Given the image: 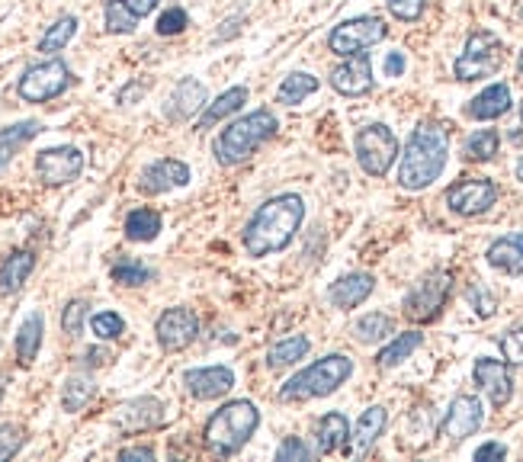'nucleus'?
I'll list each match as a JSON object with an SVG mask.
<instances>
[{
  "instance_id": "obj_1",
  "label": "nucleus",
  "mask_w": 523,
  "mask_h": 462,
  "mask_svg": "<svg viewBox=\"0 0 523 462\" xmlns=\"http://www.w3.org/2000/svg\"><path fill=\"white\" fill-rule=\"evenodd\" d=\"M302 222H305V199L299 193H280L257 206V212L241 231V244L254 260L280 254L296 241Z\"/></svg>"
},
{
  "instance_id": "obj_2",
  "label": "nucleus",
  "mask_w": 523,
  "mask_h": 462,
  "mask_svg": "<svg viewBox=\"0 0 523 462\" xmlns=\"http://www.w3.org/2000/svg\"><path fill=\"white\" fill-rule=\"evenodd\" d=\"M446 158H450V126L440 119H424L411 129L408 142L402 148V161H398V187L402 190H427L434 183Z\"/></svg>"
},
{
  "instance_id": "obj_3",
  "label": "nucleus",
  "mask_w": 523,
  "mask_h": 462,
  "mask_svg": "<svg viewBox=\"0 0 523 462\" xmlns=\"http://www.w3.org/2000/svg\"><path fill=\"white\" fill-rule=\"evenodd\" d=\"M280 129V119L273 116V110L260 106V110H251L248 116H241L235 122L215 135L212 142V154L222 167H238L251 158L257 148H264L270 138Z\"/></svg>"
},
{
  "instance_id": "obj_4",
  "label": "nucleus",
  "mask_w": 523,
  "mask_h": 462,
  "mask_svg": "<svg viewBox=\"0 0 523 462\" xmlns=\"http://www.w3.org/2000/svg\"><path fill=\"white\" fill-rule=\"evenodd\" d=\"M260 427V411L248 398L228 402L212 414L203 427V440L215 456H235L244 446L251 443V437Z\"/></svg>"
},
{
  "instance_id": "obj_5",
  "label": "nucleus",
  "mask_w": 523,
  "mask_h": 462,
  "mask_svg": "<svg viewBox=\"0 0 523 462\" xmlns=\"http://www.w3.org/2000/svg\"><path fill=\"white\" fill-rule=\"evenodd\" d=\"M350 376H353V360L347 353H328V357L315 360L312 366L299 369V373L283 385L280 402H312V398L334 395Z\"/></svg>"
},
{
  "instance_id": "obj_6",
  "label": "nucleus",
  "mask_w": 523,
  "mask_h": 462,
  "mask_svg": "<svg viewBox=\"0 0 523 462\" xmlns=\"http://www.w3.org/2000/svg\"><path fill=\"white\" fill-rule=\"evenodd\" d=\"M353 154L357 164L363 167V174L369 177H386L392 171V164L398 161V138L386 126V122H369L357 135H353Z\"/></svg>"
},
{
  "instance_id": "obj_7",
  "label": "nucleus",
  "mask_w": 523,
  "mask_h": 462,
  "mask_svg": "<svg viewBox=\"0 0 523 462\" xmlns=\"http://www.w3.org/2000/svg\"><path fill=\"white\" fill-rule=\"evenodd\" d=\"M501 65H504V42L495 33H488V29H475L466 39L463 55L456 58L453 74L456 81L469 84V81H482V77L498 74Z\"/></svg>"
},
{
  "instance_id": "obj_8",
  "label": "nucleus",
  "mask_w": 523,
  "mask_h": 462,
  "mask_svg": "<svg viewBox=\"0 0 523 462\" xmlns=\"http://www.w3.org/2000/svg\"><path fill=\"white\" fill-rule=\"evenodd\" d=\"M71 84H74V71L61 58H49V61H39V65H29L23 71L17 94L26 103H49L65 94Z\"/></svg>"
},
{
  "instance_id": "obj_9",
  "label": "nucleus",
  "mask_w": 523,
  "mask_h": 462,
  "mask_svg": "<svg viewBox=\"0 0 523 462\" xmlns=\"http://www.w3.org/2000/svg\"><path fill=\"white\" fill-rule=\"evenodd\" d=\"M450 289H453V273H446V270L424 273L421 280L408 289L405 305H402L405 315L411 321H418V325H424V321H434L443 312L446 299H450Z\"/></svg>"
},
{
  "instance_id": "obj_10",
  "label": "nucleus",
  "mask_w": 523,
  "mask_h": 462,
  "mask_svg": "<svg viewBox=\"0 0 523 462\" xmlns=\"http://www.w3.org/2000/svg\"><path fill=\"white\" fill-rule=\"evenodd\" d=\"M386 36H389L386 20H379V17H353V20H344V23H337L331 29L328 49L337 58H350V55L369 52L376 42H382Z\"/></svg>"
},
{
  "instance_id": "obj_11",
  "label": "nucleus",
  "mask_w": 523,
  "mask_h": 462,
  "mask_svg": "<svg viewBox=\"0 0 523 462\" xmlns=\"http://www.w3.org/2000/svg\"><path fill=\"white\" fill-rule=\"evenodd\" d=\"M84 151L74 145H61V148H45L36 158V177L45 187H68L81 174H84Z\"/></svg>"
},
{
  "instance_id": "obj_12",
  "label": "nucleus",
  "mask_w": 523,
  "mask_h": 462,
  "mask_svg": "<svg viewBox=\"0 0 523 462\" xmlns=\"http://www.w3.org/2000/svg\"><path fill=\"white\" fill-rule=\"evenodd\" d=\"M495 203H498V187L488 177H463L446 190V206H450V212L463 215V219L485 215Z\"/></svg>"
},
{
  "instance_id": "obj_13",
  "label": "nucleus",
  "mask_w": 523,
  "mask_h": 462,
  "mask_svg": "<svg viewBox=\"0 0 523 462\" xmlns=\"http://www.w3.org/2000/svg\"><path fill=\"white\" fill-rule=\"evenodd\" d=\"M155 334H158V344H161L164 353H180L199 337V318H196L193 308L174 305V308H167V312L158 315Z\"/></svg>"
},
{
  "instance_id": "obj_14",
  "label": "nucleus",
  "mask_w": 523,
  "mask_h": 462,
  "mask_svg": "<svg viewBox=\"0 0 523 462\" xmlns=\"http://www.w3.org/2000/svg\"><path fill=\"white\" fill-rule=\"evenodd\" d=\"M183 389H187L196 402H215L235 389L232 366H193L183 373Z\"/></svg>"
},
{
  "instance_id": "obj_15",
  "label": "nucleus",
  "mask_w": 523,
  "mask_h": 462,
  "mask_svg": "<svg viewBox=\"0 0 523 462\" xmlns=\"http://www.w3.org/2000/svg\"><path fill=\"white\" fill-rule=\"evenodd\" d=\"M328 84L337 90L341 97H366L369 90H373V61H369V55H350L344 58L341 65L331 68V77Z\"/></svg>"
},
{
  "instance_id": "obj_16",
  "label": "nucleus",
  "mask_w": 523,
  "mask_h": 462,
  "mask_svg": "<svg viewBox=\"0 0 523 462\" xmlns=\"http://www.w3.org/2000/svg\"><path fill=\"white\" fill-rule=\"evenodd\" d=\"M485 421V405L475 395H456L450 411L443 418V437L450 443H463L466 437H472L475 430Z\"/></svg>"
},
{
  "instance_id": "obj_17",
  "label": "nucleus",
  "mask_w": 523,
  "mask_h": 462,
  "mask_svg": "<svg viewBox=\"0 0 523 462\" xmlns=\"http://www.w3.org/2000/svg\"><path fill=\"white\" fill-rule=\"evenodd\" d=\"M190 183V167L177 161V158H158L151 161L142 177H138V190L145 196H161V193H171V190H180Z\"/></svg>"
},
{
  "instance_id": "obj_18",
  "label": "nucleus",
  "mask_w": 523,
  "mask_h": 462,
  "mask_svg": "<svg viewBox=\"0 0 523 462\" xmlns=\"http://www.w3.org/2000/svg\"><path fill=\"white\" fill-rule=\"evenodd\" d=\"M472 376H475V385L488 395V402L495 408H504L514 398V379H511V369H507V360L501 363L491 357H479Z\"/></svg>"
},
{
  "instance_id": "obj_19",
  "label": "nucleus",
  "mask_w": 523,
  "mask_h": 462,
  "mask_svg": "<svg viewBox=\"0 0 523 462\" xmlns=\"http://www.w3.org/2000/svg\"><path fill=\"white\" fill-rule=\"evenodd\" d=\"M164 402L151 395H142V398H132V402L119 405L113 424L122 430V434H142V430H155L164 424Z\"/></svg>"
},
{
  "instance_id": "obj_20",
  "label": "nucleus",
  "mask_w": 523,
  "mask_h": 462,
  "mask_svg": "<svg viewBox=\"0 0 523 462\" xmlns=\"http://www.w3.org/2000/svg\"><path fill=\"white\" fill-rule=\"evenodd\" d=\"M209 103V90L203 81H196V77H180L174 94L167 97V106H164V116L171 122H190L196 113H203Z\"/></svg>"
},
{
  "instance_id": "obj_21",
  "label": "nucleus",
  "mask_w": 523,
  "mask_h": 462,
  "mask_svg": "<svg viewBox=\"0 0 523 462\" xmlns=\"http://www.w3.org/2000/svg\"><path fill=\"white\" fill-rule=\"evenodd\" d=\"M386 424H389V411L386 408H382V405L366 408L357 418V424H353V430H350V440L344 446V453L347 456H366L376 446V440L386 434Z\"/></svg>"
},
{
  "instance_id": "obj_22",
  "label": "nucleus",
  "mask_w": 523,
  "mask_h": 462,
  "mask_svg": "<svg viewBox=\"0 0 523 462\" xmlns=\"http://www.w3.org/2000/svg\"><path fill=\"white\" fill-rule=\"evenodd\" d=\"M373 289H376V276L357 270V273L337 276V280L331 283V289H328V299H331L334 308H341V312H350V308L363 305L369 296H373Z\"/></svg>"
},
{
  "instance_id": "obj_23",
  "label": "nucleus",
  "mask_w": 523,
  "mask_h": 462,
  "mask_svg": "<svg viewBox=\"0 0 523 462\" xmlns=\"http://www.w3.org/2000/svg\"><path fill=\"white\" fill-rule=\"evenodd\" d=\"M248 97H251V90L244 87V84L228 87L225 94H219L212 103H206L203 116L196 119V129H199V132H206V129H212V126H219L222 119L241 113V110H244V103H248Z\"/></svg>"
},
{
  "instance_id": "obj_24",
  "label": "nucleus",
  "mask_w": 523,
  "mask_h": 462,
  "mask_svg": "<svg viewBox=\"0 0 523 462\" xmlns=\"http://www.w3.org/2000/svg\"><path fill=\"white\" fill-rule=\"evenodd\" d=\"M514 106V97H511V87L507 84H491L485 87L479 97H472L466 103V116L469 119H479V122H491V119H501L507 110Z\"/></svg>"
},
{
  "instance_id": "obj_25",
  "label": "nucleus",
  "mask_w": 523,
  "mask_h": 462,
  "mask_svg": "<svg viewBox=\"0 0 523 462\" xmlns=\"http://www.w3.org/2000/svg\"><path fill=\"white\" fill-rule=\"evenodd\" d=\"M485 257L495 270H501L507 276H520L523 273V235L520 231H514V235H504L498 241H491Z\"/></svg>"
},
{
  "instance_id": "obj_26",
  "label": "nucleus",
  "mask_w": 523,
  "mask_h": 462,
  "mask_svg": "<svg viewBox=\"0 0 523 462\" xmlns=\"http://www.w3.org/2000/svg\"><path fill=\"white\" fill-rule=\"evenodd\" d=\"M39 132H42V122H36V119H23V122H13V126L0 129V174L7 171L10 161L17 158Z\"/></svg>"
},
{
  "instance_id": "obj_27",
  "label": "nucleus",
  "mask_w": 523,
  "mask_h": 462,
  "mask_svg": "<svg viewBox=\"0 0 523 462\" xmlns=\"http://www.w3.org/2000/svg\"><path fill=\"white\" fill-rule=\"evenodd\" d=\"M42 334H45V318L42 312H29L23 318V325L17 331V341H13V350H17L20 366H33L39 350H42Z\"/></svg>"
},
{
  "instance_id": "obj_28",
  "label": "nucleus",
  "mask_w": 523,
  "mask_h": 462,
  "mask_svg": "<svg viewBox=\"0 0 523 462\" xmlns=\"http://www.w3.org/2000/svg\"><path fill=\"white\" fill-rule=\"evenodd\" d=\"M350 440V421L344 418L341 411H328L325 418L318 421L315 427V443H318V453H337L344 450Z\"/></svg>"
},
{
  "instance_id": "obj_29",
  "label": "nucleus",
  "mask_w": 523,
  "mask_h": 462,
  "mask_svg": "<svg viewBox=\"0 0 523 462\" xmlns=\"http://www.w3.org/2000/svg\"><path fill=\"white\" fill-rule=\"evenodd\" d=\"M33 270H36V254L33 251H13L4 260V267H0V292H7V296L20 292L29 276H33Z\"/></svg>"
},
{
  "instance_id": "obj_30",
  "label": "nucleus",
  "mask_w": 523,
  "mask_h": 462,
  "mask_svg": "<svg viewBox=\"0 0 523 462\" xmlns=\"http://www.w3.org/2000/svg\"><path fill=\"white\" fill-rule=\"evenodd\" d=\"M312 350V341L305 334H292V337H283V341H276L270 350H267V369L273 373H280V369H289L296 366L299 360H305V353Z\"/></svg>"
},
{
  "instance_id": "obj_31",
  "label": "nucleus",
  "mask_w": 523,
  "mask_h": 462,
  "mask_svg": "<svg viewBox=\"0 0 523 462\" xmlns=\"http://www.w3.org/2000/svg\"><path fill=\"white\" fill-rule=\"evenodd\" d=\"M161 225H164V222H161V212L142 206V209H132V212L126 215V222H122V231H126L129 241L148 244V241H155V238L161 235Z\"/></svg>"
},
{
  "instance_id": "obj_32",
  "label": "nucleus",
  "mask_w": 523,
  "mask_h": 462,
  "mask_svg": "<svg viewBox=\"0 0 523 462\" xmlns=\"http://www.w3.org/2000/svg\"><path fill=\"white\" fill-rule=\"evenodd\" d=\"M318 87H321V81H318L315 74H309V71H292V74L283 77L280 90H276V103L299 106V103L309 100L312 94H318Z\"/></svg>"
},
{
  "instance_id": "obj_33",
  "label": "nucleus",
  "mask_w": 523,
  "mask_h": 462,
  "mask_svg": "<svg viewBox=\"0 0 523 462\" xmlns=\"http://www.w3.org/2000/svg\"><path fill=\"white\" fill-rule=\"evenodd\" d=\"M74 36H78V17H71V13H65V17H58V20L42 33L39 52H42V55H58L61 49H68V42H71Z\"/></svg>"
},
{
  "instance_id": "obj_34",
  "label": "nucleus",
  "mask_w": 523,
  "mask_h": 462,
  "mask_svg": "<svg viewBox=\"0 0 523 462\" xmlns=\"http://www.w3.org/2000/svg\"><path fill=\"white\" fill-rule=\"evenodd\" d=\"M392 328H395V321L386 312H369L350 328V334H353V341L357 344H379L392 334Z\"/></svg>"
},
{
  "instance_id": "obj_35",
  "label": "nucleus",
  "mask_w": 523,
  "mask_h": 462,
  "mask_svg": "<svg viewBox=\"0 0 523 462\" xmlns=\"http://www.w3.org/2000/svg\"><path fill=\"white\" fill-rule=\"evenodd\" d=\"M421 344H424V334H421V331H405V334H398L392 344H386V347L379 350L376 363H379L382 369H392V366H398V363H405Z\"/></svg>"
},
{
  "instance_id": "obj_36",
  "label": "nucleus",
  "mask_w": 523,
  "mask_h": 462,
  "mask_svg": "<svg viewBox=\"0 0 523 462\" xmlns=\"http://www.w3.org/2000/svg\"><path fill=\"white\" fill-rule=\"evenodd\" d=\"M94 395H97L94 379L90 376H71L65 382V389H61V408H65L68 414H78L94 402Z\"/></svg>"
},
{
  "instance_id": "obj_37",
  "label": "nucleus",
  "mask_w": 523,
  "mask_h": 462,
  "mask_svg": "<svg viewBox=\"0 0 523 462\" xmlns=\"http://www.w3.org/2000/svg\"><path fill=\"white\" fill-rule=\"evenodd\" d=\"M498 148H501V135L495 129H479L466 138L463 158L466 161H491L498 154Z\"/></svg>"
},
{
  "instance_id": "obj_38",
  "label": "nucleus",
  "mask_w": 523,
  "mask_h": 462,
  "mask_svg": "<svg viewBox=\"0 0 523 462\" xmlns=\"http://www.w3.org/2000/svg\"><path fill=\"white\" fill-rule=\"evenodd\" d=\"M103 23H106V33H113V36H129L135 33V26H138V17L135 13L122 4V0H106V7H103Z\"/></svg>"
},
{
  "instance_id": "obj_39",
  "label": "nucleus",
  "mask_w": 523,
  "mask_h": 462,
  "mask_svg": "<svg viewBox=\"0 0 523 462\" xmlns=\"http://www.w3.org/2000/svg\"><path fill=\"white\" fill-rule=\"evenodd\" d=\"M110 276L119 286H145L148 280H155V273H151L142 260H132V257H122L119 264H113Z\"/></svg>"
},
{
  "instance_id": "obj_40",
  "label": "nucleus",
  "mask_w": 523,
  "mask_h": 462,
  "mask_svg": "<svg viewBox=\"0 0 523 462\" xmlns=\"http://www.w3.org/2000/svg\"><path fill=\"white\" fill-rule=\"evenodd\" d=\"M90 331H94L100 341H119V337L126 334V321L116 312H97L90 318Z\"/></svg>"
},
{
  "instance_id": "obj_41",
  "label": "nucleus",
  "mask_w": 523,
  "mask_h": 462,
  "mask_svg": "<svg viewBox=\"0 0 523 462\" xmlns=\"http://www.w3.org/2000/svg\"><path fill=\"white\" fill-rule=\"evenodd\" d=\"M87 299H71L65 305V312H61V331L68 337H81L84 331V321H87Z\"/></svg>"
},
{
  "instance_id": "obj_42",
  "label": "nucleus",
  "mask_w": 523,
  "mask_h": 462,
  "mask_svg": "<svg viewBox=\"0 0 523 462\" xmlns=\"http://www.w3.org/2000/svg\"><path fill=\"white\" fill-rule=\"evenodd\" d=\"M190 26V13L183 7H167L158 17V36H180Z\"/></svg>"
},
{
  "instance_id": "obj_43",
  "label": "nucleus",
  "mask_w": 523,
  "mask_h": 462,
  "mask_svg": "<svg viewBox=\"0 0 523 462\" xmlns=\"http://www.w3.org/2000/svg\"><path fill=\"white\" fill-rule=\"evenodd\" d=\"M466 299H469V305L475 308V315L479 318H491L498 312V299L491 296L488 286H482V283H472L469 292H466Z\"/></svg>"
},
{
  "instance_id": "obj_44",
  "label": "nucleus",
  "mask_w": 523,
  "mask_h": 462,
  "mask_svg": "<svg viewBox=\"0 0 523 462\" xmlns=\"http://www.w3.org/2000/svg\"><path fill=\"white\" fill-rule=\"evenodd\" d=\"M386 4H389L392 17L402 23H418L427 10V0H386Z\"/></svg>"
},
{
  "instance_id": "obj_45",
  "label": "nucleus",
  "mask_w": 523,
  "mask_h": 462,
  "mask_svg": "<svg viewBox=\"0 0 523 462\" xmlns=\"http://www.w3.org/2000/svg\"><path fill=\"white\" fill-rule=\"evenodd\" d=\"M23 450V430L17 424H0V462Z\"/></svg>"
},
{
  "instance_id": "obj_46",
  "label": "nucleus",
  "mask_w": 523,
  "mask_h": 462,
  "mask_svg": "<svg viewBox=\"0 0 523 462\" xmlns=\"http://www.w3.org/2000/svg\"><path fill=\"white\" fill-rule=\"evenodd\" d=\"M501 353L511 366H523V328H514L501 337Z\"/></svg>"
},
{
  "instance_id": "obj_47",
  "label": "nucleus",
  "mask_w": 523,
  "mask_h": 462,
  "mask_svg": "<svg viewBox=\"0 0 523 462\" xmlns=\"http://www.w3.org/2000/svg\"><path fill=\"white\" fill-rule=\"evenodd\" d=\"M276 459L280 462H286V459H312V450L299 437H286L280 443V450H276Z\"/></svg>"
},
{
  "instance_id": "obj_48",
  "label": "nucleus",
  "mask_w": 523,
  "mask_h": 462,
  "mask_svg": "<svg viewBox=\"0 0 523 462\" xmlns=\"http://www.w3.org/2000/svg\"><path fill=\"white\" fill-rule=\"evenodd\" d=\"M405 68H408L405 52H389L386 61H382V74H386V77H402Z\"/></svg>"
},
{
  "instance_id": "obj_49",
  "label": "nucleus",
  "mask_w": 523,
  "mask_h": 462,
  "mask_svg": "<svg viewBox=\"0 0 523 462\" xmlns=\"http://www.w3.org/2000/svg\"><path fill=\"white\" fill-rule=\"evenodd\" d=\"M122 4H126L138 20H145L148 13H155L161 7V0H122Z\"/></svg>"
},
{
  "instance_id": "obj_50",
  "label": "nucleus",
  "mask_w": 523,
  "mask_h": 462,
  "mask_svg": "<svg viewBox=\"0 0 523 462\" xmlns=\"http://www.w3.org/2000/svg\"><path fill=\"white\" fill-rule=\"evenodd\" d=\"M507 456V446L504 443H482L479 450H475V459L485 462V459H504Z\"/></svg>"
},
{
  "instance_id": "obj_51",
  "label": "nucleus",
  "mask_w": 523,
  "mask_h": 462,
  "mask_svg": "<svg viewBox=\"0 0 523 462\" xmlns=\"http://www.w3.org/2000/svg\"><path fill=\"white\" fill-rule=\"evenodd\" d=\"M142 94H145V84L132 81V84H129L126 90H119V103H122V106H129V103H132L135 97H142Z\"/></svg>"
},
{
  "instance_id": "obj_52",
  "label": "nucleus",
  "mask_w": 523,
  "mask_h": 462,
  "mask_svg": "<svg viewBox=\"0 0 523 462\" xmlns=\"http://www.w3.org/2000/svg\"><path fill=\"white\" fill-rule=\"evenodd\" d=\"M119 459H155V450L151 446H129V450H122Z\"/></svg>"
},
{
  "instance_id": "obj_53",
  "label": "nucleus",
  "mask_w": 523,
  "mask_h": 462,
  "mask_svg": "<svg viewBox=\"0 0 523 462\" xmlns=\"http://www.w3.org/2000/svg\"><path fill=\"white\" fill-rule=\"evenodd\" d=\"M507 138H511L514 145H520V148H523V103H520V126H517V129H511V135H507Z\"/></svg>"
},
{
  "instance_id": "obj_54",
  "label": "nucleus",
  "mask_w": 523,
  "mask_h": 462,
  "mask_svg": "<svg viewBox=\"0 0 523 462\" xmlns=\"http://www.w3.org/2000/svg\"><path fill=\"white\" fill-rule=\"evenodd\" d=\"M103 357H106L103 350H87V357H84V360H90V366H100V363H103Z\"/></svg>"
},
{
  "instance_id": "obj_55",
  "label": "nucleus",
  "mask_w": 523,
  "mask_h": 462,
  "mask_svg": "<svg viewBox=\"0 0 523 462\" xmlns=\"http://www.w3.org/2000/svg\"><path fill=\"white\" fill-rule=\"evenodd\" d=\"M514 174H517V180L523 183V154H520V161H517V167H514Z\"/></svg>"
},
{
  "instance_id": "obj_56",
  "label": "nucleus",
  "mask_w": 523,
  "mask_h": 462,
  "mask_svg": "<svg viewBox=\"0 0 523 462\" xmlns=\"http://www.w3.org/2000/svg\"><path fill=\"white\" fill-rule=\"evenodd\" d=\"M517 81L523 84V52H520V58H517Z\"/></svg>"
},
{
  "instance_id": "obj_57",
  "label": "nucleus",
  "mask_w": 523,
  "mask_h": 462,
  "mask_svg": "<svg viewBox=\"0 0 523 462\" xmlns=\"http://www.w3.org/2000/svg\"><path fill=\"white\" fill-rule=\"evenodd\" d=\"M520 23H523V7H520Z\"/></svg>"
}]
</instances>
